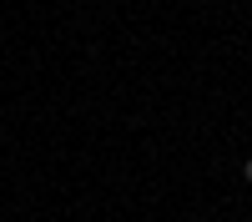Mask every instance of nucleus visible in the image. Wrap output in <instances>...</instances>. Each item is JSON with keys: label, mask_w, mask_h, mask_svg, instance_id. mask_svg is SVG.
Masks as SVG:
<instances>
[{"label": "nucleus", "mask_w": 252, "mask_h": 222, "mask_svg": "<svg viewBox=\"0 0 252 222\" xmlns=\"http://www.w3.org/2000/svg\"><path fill=\"white\" fill-rule=\"evenodd\" d=\"M242 177H247V182H252V157H247V167H242Z\"/></svg>", "instance_id": "obj_1"}]
</instances>
